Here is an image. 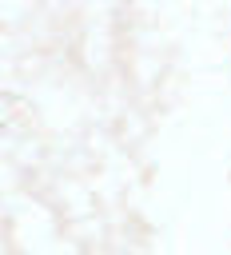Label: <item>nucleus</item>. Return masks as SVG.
I'll use <instances>...</instances> for the list:
<instances>
[]
</instances>
